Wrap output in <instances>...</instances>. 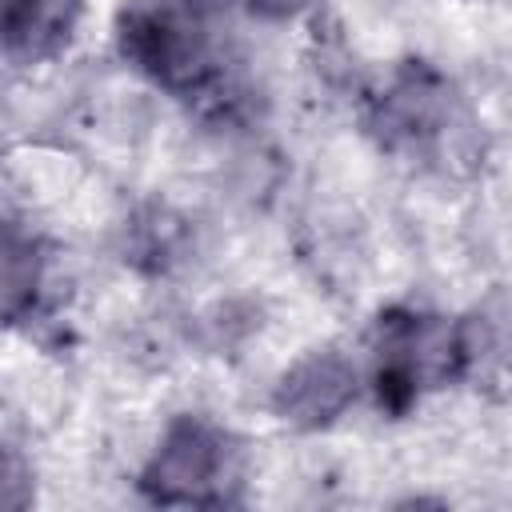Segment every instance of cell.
<instances>
[{
	"label": "cell",
	"instance_id": "obj_1",
	"mask_svg": "<svg viewBox=\"0 0 512 512\" xmlns=\"http://www.w3.org/2000/svg\"><path fill=\"white\" fill-rule=\"evenodd\" d=\"M124 56L168 88H196L216 60V24L204 0H144L124 12Z\"/></svg>",
	"mask_w": 512,
	"mask_h": 512
},
{
	"label": "cell",
	"instance_id": "obj_2",
	"mask_svg": "<svg viewBox=\"0 0 512 512\" xmlns=\"http://www.w3.org/2000/svg\"><path fill=\"white\" fill-rule=\"evenodd\" d=\"M224 436L200 420H180L164 432L148 460L144 484L164 504H204L224 484Z\"/></svg>",
	"mask_w": 512,
	"mask_h": 512
},
{
	"label": "cell",
	"instance_id": "obj_3",
	"mask_svg": "<svg viewBox=\"0 0 512 512\" xmlns=\"http://www.w3.org/2000/svg\"><path fill=\"white\" fill-rule=\"evenodd\" d=\"M356 396V372L336 352H312L300 364L288 368V376L276 388V408L288 424L320 428L336 420Z\"/></svg>",
	"mask_w": 512,
	"mask_h": 512
},
{
	"label": "cell",
	"instance_id": "obj_4",
	"mask_svg": "<svg viewBox=\"0 0 512 512\" xmlns=\"http://www.w3.org/2000/svg\"><path fill=\"white\" fill-rule=\"evenodd\" d=\"M80 0H0V48L44 52L68 36Z\"/></svg>",
	"mask_w": 512,
	"mask_h": 512
},
{
	"label": "cell",
	"instance_id": "obj_5",
	"mask_svg": "<svg viewBox=\"0 0 512 512\" xmlns=\"http://www.w3.org/2000/svg\"><path fill=\"white\" fill-rule=\"evenodd\" d=\"M40 288V252L28 236L0 232V324L16 320Z\"/></svg>",
	"mask_w": 512,
	"mask_h": 512
},
{
	"label": "cell",
	"instance_id": "obj_6",
	"mask_svg": "<svg viewBox=\"0 0 512 512\" xmlns=\"http://www.w3.org/2000/svg\"><path fill=\"white\" fill-rule=\"evenodd\" d=\"M300 4H308V0H252V8H260L264 16H288V12H296Z\"/></svg>",
	"mask_w": 512,
	"mask_h": 512
}]
</instances>
